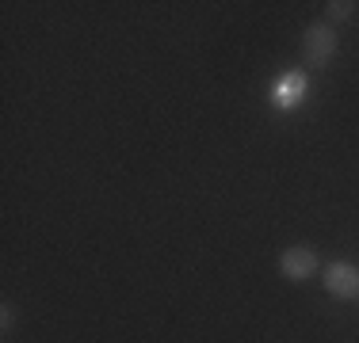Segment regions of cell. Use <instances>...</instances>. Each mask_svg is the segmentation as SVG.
I'll return each mask as SVG.
<instances>
[{"mask_svg": "<svg viewBox=\"0 0 359 343\" xmlns=\"http://www.w3.org/2000/svg\"><path fill=\"white\" fill-rule=\"evenodd\" d=\"M337 54V34H332L329 23H313L306 27V38H302V62L310 69H325Z\"/></svg>", "mask_w": 359, "mask_h": 343, "instance_id": "1", "label": "cell"}, {"mask_svg": "<svg viewBox=\"0 0 359 343\" xmlns=\"http://www.w3.org/2000/svg\"><path fill=\"white\" fill-rule=\"evenodd\" d=\"M325 286L332 298H344V302H359V267L355 263H329L325 267Z\"/></svg>", "mask_w": 359, "mask_h": 343, "instance_id": "2", "label": "cell"}, {"mask_svg": "<svg viewBox=\"0 0 359 343\" xmlns=\"http://www.w3.org/2000/svg\"><path fill=\"white\" fill-rule=\"evenodd\" d=\"M279 271H283L290 282H306L318 271V252H313L310 244H290L287 252L279 255Z\"/></svg>", "mask_w": 359, "mask_h": 343, "instance_id": "3", "label": "cell"}, {"mask_svg": "<svg viewBox=\"0 0 359 343\" xmlns=\"http://www.w3.org/2000/svg\"><path fill=\"white\" fill-rule=\"evenodd\" d=\"M294 96H302V76H287L283 92H279V103H294Z\"/></svg>", "mask_w": 359, "mask_h": 343, "instance_id": "4", "label": "cell"}, {"mask_svg": "<svg viewBox=\"0 0 359 343\" xmlns=\"http://www.w3.org/2000/svg\"><path fill=\"white\" fill-rule=\"evenodd\" d=\"M352 0H332L329 4V20H352Z\"/></svg>", "mask_w": 359, "mask_h": 343, "instance_id": "5", "label": "cell"}, {"mask_svg": "<svg viewBox=\"0 0 359 343\" xmlns=\"http://www.w3.org/2000/svg\"><path fill=\"white\" fill-rule=\"evenodd\" d=\"M0 313H4V316H0V324H4V332H8V328H12V321H15V309L4 302V309H0Z\"/></svg>", "mask_w": 359, "mask_h": 343, "instance_id": "6", "label": "cell"}]
</instances>
